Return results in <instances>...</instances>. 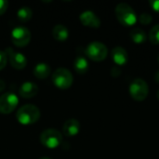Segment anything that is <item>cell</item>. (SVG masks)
Masks as SVG:
<instances>
[{
    "instance_id": "6da1fadb",
    "label": "cell",
    "mask_w": 159,
    "mask_h": 159,
    "mask_svg": "<svg viewBox=\"0 0 159 159\" xmlns=\"http://www.w3.org/2000/svg\"><path fill=\"white\" fill-rule=\"evenodd\" d=\"M16 118L18 122L21 125H32L39 120L40 111L35 105L25 104L18 110L16 114Z\"/></svg>"
},
{
    "instance_id": "7a4b0ae2",
    "label": "cell",
    "mask_w": 159,
    "mask_h": 159,
    "mask_svg": "<svg viewBox=\"0 0 159 159\" xmlns=\"http://www.w3.org/2000/svg\"><path fill=\"white\" fill-rule=\"evenodd\" d=\"M116 16L118 21L125 26H132L137 21V15L135 11L126 3H120L116 6Z\"/></svg>"
},
{
    "instance_id": "3957f363",
    "label": "cell",
    "mask_w": 159,
    "mask_h": 159,
    "mask_svg": "<svg viewBox=\"0 0 159 159\" xmlns=\"http://www.w3.org/2000/svg\"><path fill=\"white\" fill-rule=\"evenodd\" d=\"M74 81L72 73L66 68H58L52 74V82L60 89H69Z\"/></svg>"
},
{
    "instance_id": "277c9868",
    "label": "cell",
    "mask_w": 159,
    "mask_h": 159,
    "mask_svg": "<svg viewBox=\"0 0 159 159\" xmlns=\"http://www.w3.org/2000/svg\"><path fill=\"white\" fill-rule=\"evenodd\" d=\"M149 93V87L146 81L142 78L134 79L129 85V94L137 102L144 101Z\"/></svg>"
},
{
    "instance_id": "5b68a950",
    "label": "cell",
    "mask_w": 159,
    "mask_h": 159,
    "mask_svg": "<svg viewBox=\"0 0 159 159\" xmlns=\"http://www.w3.org/2000/svg\"><path fill=\"white\" fill-rule=\"evenodd\" d=\"M41 143L48 149H55L60 146L62 142L61 133L54 129L44 130L40 135Z\"/></svg>"
},
{
    "instance_id": "8992f818",
    "label": "cell",
    "mask_w": 159,
    "mask_h": 159,
    "mask_svg": "<svg viewBox=\"0 0 159 159\" xmlns=\"http://www.w3.org/2000/svg\"><path fill=\"white\" fill-rule=\"evenodd\" d=\"M86 54L93 61H102L108 55V49L103 43L91 42L86 48Z\"/></svg>"
},
{
    "instance_id": "52a82bcc",
    "label": "cell",
    "mask_w": 159,
    "mask_h": 159,
    "mask_svg": "<svg viewBox=\"0 0 159 159\" xmlns=\"http://www.w3.org/2000/svg\"><path fill=\"white\" fill-rule=\"evenodd\" d=\"M12 43L18 48L26 47L31 41V32L23 26H18L11 32Z\"/></svg>"
},
{
    "instance_id": "ba28073f",
    "label": "cell",
    "mask_w": 159,
    "mask_h": 159,
    "mask_svg": "<svg viewBox=\"0 0 159 159\" xmlns=\"http://www.w3.org/2000/svg\"><path fill=\"white\" fill-rule=\"evenodd\" d=\"M19 103V99L16 94L7 92L0 97V113L7 115L12 113Z\"/></svg>"
},
{
    "instance_id": "9c48e42d",
    "label": "cell",
    "mask_w": 159,
    "mask_h": 159,
    "mask_svg": "<svg viewBox=\"0 0 159 159\" xmlns=\"http://www.w3.org/2000/svg\"><path fill=\"white\" fill-rule=\"evenodd\" d=\"M5 53L7 55V58H8V61L13 68L17 70H21L25 68L27 64V60L23 54L15 51L12 48H7Z\"/></svg>"
},
{
    "instance_id": "30bf717a",
    "label": "cell",
    "mask_w": 159,
    "mask_h": 159,
    "mask_svg": "<svg viewBox=\"0 0 159 159\" xmlns=\"http://www.w3.org/2000/svg\"><path fill=\"white\" fill-rule=\"evenodd\" d=\"M79 20H80L81 23L87 27L98 28L101 26V20L94 12H92L90 10L82 12L79 16Z\"/></svg>"
},
{
    "instance_id": "8fae6325",
    "label": "cell",
    "mask_w": 159,
    "mask_h": 159,
    "mask_svg": "<svg viewBox=\"0 0 159 159\" xmlns=\"http://www.w3.org/2000/svg\"><path fill=\"white\" fill-rule=\"evenodd\" d=\"M20 97L24 99H30L34 97L38 92V87L35 83L31 81H26L23 84H21L20 89H19Z\"/></svg>"
},
{
    "instance_id": "7c38bea8",
    "label": "cell",
    "mask_w": 159,
    "mask_h": 159,
    "mask_svg": "<svg viewBox=\"0 0 159 159\" xmlns=\"http://www.w3.org/2000/svg\"><path fill=\"white\" fill-rule=\"evenodd\" d=\"M111 55H112V59H113L114 62L118 66L125 65L128 62L129 54H128L127 50L122 47L114 48L111 52Z\"/></svg>"
},
{
    "instance_id": "4fadbf2b",
    "label": "cell",
    "mask_w": 159,
    "mask_h": 159,
    "mask_svg": "<svg viewBox=\"0 0 159 159\" xmlns=\"http://www.w3.org/2000/svg\"><path fill=\"white\" fill-rule=\"evenodd\" d=\"M62 131H63V134L67 137L76 136L80 131L79 121L75 118L68 119L62 127Z\"/></svg>"
},
{
    "instance_id": "5bb4252c",
    "label": "cell",
    "mask_w": 159,
    "mask_h": 159,
    "mask_svg": "<svg viewBox=\"0 0 159 159\" xmlns=\"http://www.w3.org/2000/svg\"><path fill=\"white\" fill-rule=\"evenodd\" d=\"M51 73L50 66L45 62H40L36 64L34 68V75L38 79H45L47 78Z\"/></svg>"
},
{
    "instance_id": "9a60e30c",
    "label": "cell",
    "mask_w": 159,
    "mask_h": 159,
    "mask_svg": "<svg viewBox=\"0 0 159 159\" xmlns=\"http://www.w3.org/2000/svg\"><path fill=\"white\" fill-rule=\"evenodd\" d=\"M52 35L58 41H65L69 36V31L64 25L57 24L52 29Z\"/></svg>"
},
{
    "instance_id": "2e32d148",
    "label": "cell",
    "mask_w": 159,
    "mask_h": 159,
    "mask_svg": "<svg viewBox=\"0 0 159 159\" xmlns=\"http://www.w3.org/2000/svg\"><path fill=\"white\" fill-rule=\"evenodd\" d=\"M74 68L75 72L79 75H84L89 70V62L87 59L83 56H78L74 61Z\"/></svg>"
},
{
    "instance_id": "e0dca14e",
    "label": "cell",
    "mask_w": 159,
    "mask_h": 159,
    "mask_svg": "<svg viewBox=\"0 0 159 159\" xmlns=\"http://www.w3.org/2000/svg\"><path fill=\"white\" fill-rule=\"evenodd\" d=\"M129 35L132 41L136 44H143L146 41V34L141 28H135L131 30Z\"/></svg>"
},
{
    "instance_id": "ac0fdd59",
    "label": "cell",
    "mask_w": 159,
    "mask_h": 159,
    "mask_svg": "<svg viewBox=\"0 0 159 159\" xmlns=\"http://www.w3.org/2000/svg\"><path fill=\"white\" fill-rule=\"evenodd\" d=\"M33 16V11L29 7H21L18 12H17V17L20 21L21 22H27L32 19Z\"/></svg>"
},
{
    "instance_id": "d6986e66",
    "label": "cell",
    "mask_w": 159,
    "mask_h": 159,
    "mask_svg": "<svg viewBox=\"0 0 159 159\" xmlns=\"http://www.w3.org/2000/svg\"><path fill=\"white\" fill-rule=\"evenodd\" d=\"M149 39L152 44L154 45H159V24L155 25L149 34Z\"/></svg>"
},
{
    "instance_id": "ffe728a7",
    "label": "cell",
    "mask_w": 159,
    "mask_h": 159,
    "mask_svg": "<svg viewBox=\"0 0 159 159\" xmlns=\"http://www.w3.org/2000/svg\"><path fill=\"white\" fill-rule=\"evenodd\" d=\"M153 20V17L149 13H142L139 16V21L143 25H148Z\"/></svg>"
},
{
    "instance_id": "44dd1931",
    "label": "cell",
    "mask_w": 159,
    "mask_h": 159,
    "mask_svg": "<svg viewBox=\"0 0 159 159\" xmlns=\"http://www.w3.org/2000/svg\"><path fill=\"white\" fill-rule=\"evenodd\" d=\"M7 62V58L5 51H0V71L3 70Z\"/></svg>"
},
{
    "instance_id": "7402d4cb",
    "label": "cell",
    "mask_w": 159,
    "mask_h": 159,
    "mask_svg": "<svg viewBox=\"0 0 159 159\" xmlns=\"http://www.w3.org/2000/svg\"><path fill=\"white\" fill-rule=\"evenodd\" d=\"M8 7V2L5 0H0V15L4 14Z\"/></svg>"
},
{
    "instance_id": "603a6c76",
    "label": "cell",
    "mask_w": 159,
    "mask_h": 159,
    "mask_svg": "<svg viewBox=\"0 0 159 159\" xmlns=\"http://www.w3.org/2000/svg\"><path fill=\"white\" fill-rule=\"evenodd\" d=\"M149 4L155 11L159 13V0H150Z\"/></svg>"
},
{
    "instance_id": "cb8c5ba5",
    "label": "cell",
    "mask_w": 159,
    "mask_h": 159,
    "mask_svg": "<svg viewBox=\"0 0 159 159\" xmlns=\"http://www.w3.org/2000/svg\"><path fill=\"white\" fill-rule=\"evenodd\" d=\"M120 74H121V70L119 69L118 66L113 67V69H112V71H111V75H112L113 76H118Z\"/></svg>"
},
{
    "instance_id": "d4e9b609",
    "label": "cell",
    "mask_w": 159,
    "mask_h": 159,
    "mask_svg": "<svg viewBox=\"0 0 159 159\" xmlns=\"http://www.w3.org/2000/svg\"><path fill=\"white\" fill-rule=\"evenodd\" d=\"M6 88V83L4 82V80L0 79V92H2Z\"/></svg>"
},
{
    "instance_id": "484cf974",
    "label": "cell",
    "mask_w": 159,
    "mask_h": 159,
    "mask_svg": "<svg viewBox=\"0 0 159 159\" xmlns=\"http://www.w3.org/2000/svg\"><path fill=\"white\" fill-rule=\"evenodd\" d=\"M155 80H156L157 83H159V71L158 72H157V74H156V75H155Z\"/></svg>"
},
{
    "instance_id": "4316f807",
    "label": "cell",
    "mask_w": 159,
    "mask_h": 159,
    "mask_svg": "<svg viewBox=\"0 0 159 159\" xmlns=\"http://www.w3.org/2000/svg\"><path fill=\"white\" fill-rule=\"evenodd\" d=\"M157 99H158V101H159V89H158V91H157Z\"/></svg>"
},
{
    "instance_id": "83f0119b",
    "label": "cell",
    "mask_w": 159,
    "mask_h": 159,
    "mask_svg": "<svg viewBox=\"0 0 159 159\" xmlns=\"http://www.w3.org/2000/svg\"><path fill=\"white\" fill-rule=\"evenodd\" d=\"M39 159H50V158H48V157H41V158H39Z\"/></svg>"
},
{
    "instance_id": "f1b7e54d",
    "label": "cell",
    "mask_w": 159,
    "mask_h": 159,
    "mask_svg": "<svg viewBox=\"0 0 159 159\" xmlns=\"http://www.w3.org/2000/svg\"><path fill=\"white\" fill-rule=\"evenodd\" d=\"M157 60H158V64H159V54H158V57H157Z\"/></svg>"
}]
</instances>
